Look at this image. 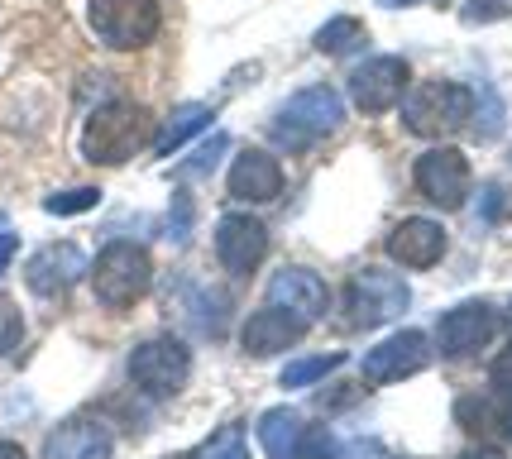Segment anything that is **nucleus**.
<instances>
[{
    "label": "nucleus",
    "mask_w": 512,
    "mask_h": 459,
    "mask_svg": "<svg viewBox=\"0 0 512 459\" xmlns=\"http://www.w3.org/2000/svg\"><path fill=\"white\" fill-rule=\"evenodd\" d=\"M268 306H278L283 316H292L297 326L307 330L326 316L331 292H326V283L316 278L312 268H278L273 283H268Z\"/></svg>",
    "instance_id": "12"
},
{
    "label": "nucleus",
    "mask_w": 512,
    "mask_h": 459,
    "mask_svg": "<svg viewBox=\"0 0 512 459\" xmlns=\"http://www.w3.org/2000/svg\"><path fill=\"white\" fill-rule=\"evenodd\" d=\"M283 192V163L264 149H240V158L230 163V197L235 201H278Z\"/></svg>",
    "instance_id": "16"
},
{
    "label": "nucleus",
    "mask_w": 512,
    "mask_h": 459,
    "mask_svg": "<svg viewBox=\"0 0 512 459\" xmlns=\"http://www.w3.org/2000/svg\"><path fill=\"white\" fill-rule=\"evenodd\" d=\"M187 225H192V201L178 197V201H173V230H168V235L182 244V240H187Z\"/></svg>",
    "instance_id": "30"
},
{
    "label": "nucleus",
    "mask_w": 512,
    "mask_h": 459,
    "mask_svg": "<svg viewBox=\"0 0 512 459\" xmlns=\"http://www.w3.org/2000/svg\"><path fill=\"white\" fill-rule=\"evenodd\" d=\"M489 378H493V393L498 397H508L512 402V345L498 359H493V369H489Z\"/></svg>",
    "instance_id": "29"
},
{
    "label": "nucleus",
    "mask_w": 512,
    "mask_h": 459,
    "mask_svg": "<svg viewBox=\"0 0 512 459\" xmlns=\"http://www.w3.org/2000/svg\"><path fill=\"white\" fill-rule=\"evenodd\" d=\"M407 77H412L407 58H393V53L369 58V63H359L355 72H350V101H355V110H364V115H383V110H393V101H402Z\"/></svg>",
    "instance_id": "9"
},
{
    "label": "nucleus",
    "mask_w": 512,
    "mask_h": 459,
    "mask_svg": "<svg viewBox=\"0 0 512 459\" xmlns=\"http://www.w3.org/2000/svg\"><path fill=\"white\" fill-rule=\"evenodd\" d=\"M91 34L115 53H134V48H149L163 29V10L158 0H91L87 5Z\"/></svg>",
    "instance_id": "5"
},
{
    "label": "nucleus",
    "mask_w": 512,
    "mask_h": 459,
    "mask_svg": "<svg viewBox=\"0 0 512 459\" xmlns=\"http://www.w3.org/2000/svg\"><path fill=\"white\" fill-rule=\"evenodd\" d=\"M268 254V225L254 216H221L216 225V259L235 273V278H249Z\"/></svg>",
    "instance_id": "14"
},
{
    "label": "nucleus",
    "mask_w": 512,
    "mask_h": 459,
    "mask_svg": "<svg viewBox=\"0 0 512 459\" xmlns=\"http://www.w3.org/2000/svg\"><path fill=\"white\" fill-rule=\"evenodd\" d=\"M441 254H446V225L441 220L412 216L388 235V259L402 263V268H431V263H441Z\"/></svg>",
    "instance_id": "17"
},
{
    "label": "nucleus",
    "mask_w": 512,
    "mask_h": 459,
    "mask_svg": "<svg viewBox=\"0 0 512 459\" xmlns=\"http://www.w3.org/2000/svg\"><path fill=\"white\" fill-rule=\"evenodd\" d=\"M225 149H230V139H225V134H211V139H206V144L197 149V158H187L178 173H182V177H197V173L206 177L211 168H216V163H221V153H225Z\"/></svg>",
    "instance_id": "26"
},
{
    "label": "nucleus",
    "mask_w": 512,
    "mask_h": 459,
    "mask_svg": "<svg viewBox=\"0 0 512 459\" xmlns=\"http://www.w3.org/2000/svg\"><path fill=\"white\" fill-rule=\"evenodd\" d=\"M192 373V354L173 335H154L144 345H134L130 354V383L149 397H173Z\"/></svg>",
    "instance_id": "7"
},
{
    "label": "nucleus",
    "mask_w": 512,
    "mask_h": 459,
    "mask_svg": "<svg viewBox=\"0 0 512 459\" xmlns=\"http://www.w3.org/2000/svg\"><path fill=\"white\" fill-rule=\"evenodd\" d=\"M0 459H24V450L15 440H0Z\"/></svg>",
    "instance_id": "34"
},
{
    "label": "nucleus",
    "mask_w": 512,
    "mask_h": 459,
    "mask_svg": "<svg viewBox=\"0 0 512 459\" xmlns=\"http://www.w3.org/2000/svg\"><path fill=\"white\" fill-rule=\"evenodd\" d=\"M512 15V0H469L465 5V24H489Z\"/></svg>",
    "instance_id": "28"
},
{
    "label": "nucleus",
    "mask_w": 512,
    "mask_h": 459,
    "mask_svg": "<svg viewBox=\"0 0 512 459\" xmlns=\"http://www.w3.org/2000/svg\"><path fill=\"white\" fill-rule=\"evenodd\" d=\"M431 364V335L422 330H398V335H388L383 345L364 354V383H402V378H412V373H422Z\"/></svg>",
    "instance_id": "11"
},
{
    "label": "nucleus",
    "mask_w": 512,
    "mask_h": 459,
    "mask_svg": "<svg viewBox=\"0 0 512 459\" xmlns=\"http://www.w3.org/2000/svg\"><path fill=\"white\" fill-rule=\"evenodd\" d=\"M508 316H512V311H508Z\"/></svg>",
    "instance_id": "36"
},
{
    "label": "nucleus",
    "mask_w": 512,
    "mask_h": 459,
    "mask_svg": "<svg viewBox=\"0 0 512 459\" xmlns=\"http://www.w3.org/2000/svg\"><path fill=\"white\" fill-rule=\"evenodd\" d=\"M412 182L441 211H460L469 197V158L460 149H426L412 168Z\"/></svg>",
    "instance_id": "8"
},
{
    "label": "nucleus",
    "mask_w": 512,
    "mask_h": 459,
    "mask_svg": "<svg viewBox=\"0 0 512 459\" xmlns=\"http://www.w3.org/2000/svg\"><path fill=\"white\" fill-rule=\"evenodd\" d=\"M498 335V311L489 302H465V306H450L446 316L436 321V350L446 359H469L479 354Z\"/></svg>",
    "instance_id": "10"
},
{
    "label": "nucleus",
    "mask_w": 512,
    "mask_h": 459,
    "mask_svg": "<svg viewBox=\"0 0 512 459\" xmlns=\"http://www.w3.org/2000/svg\"><path fill=\"white\" fill-rule=\"evenodd\" d=\"M24 340V316L15 302H0V354H10Z\"/></svg>",
    "instance_id": "27"
},
{
    "label": "nucleus",
    "mask_w": 512,
    "mask_h": 459,
    "mask_svg": "<svg viewBox=\"0 0 512 459\" xmlns=\"http://www.w3.org/2000/svg\"><path fill=\"white\" fill-rule=\"evenodd\" d=\"M192 459H249L245 426H240V421H225L221 431H211V436H206V445H201Z\"/></svg>",
    "instance_id": "24"
},
{
    "label": "nucleus",
    "mask_w": 512,
    "mask_h": 459,
    "mask_svg": "<svg viewBox=\"0 0 512 459\" xmlns=\"http://www.w3.org/2000/svg\"><path fill=\"white\" fill-rule=\"evenodd\" d=\"M211 115H216V110L201 106V101H187V106H178L173 115H168V120H163V130L154 134V153H158V158L178 153L182 144L192 139V134H201L206 125H211Z\"/></svg>",
    "instance_id": "20"
},
{
    "label": "nucleus",
    "mask_w": 512,
    "mask_h": 459,
    "mask_svg": "<svg viewBox=\"0 0 512 459\" xmlns=\"http://www.w3.org/2000/svg\"><path fill=\"white\" fill-rule=\"evenodd\" d=\"M340 125H345V101L335 96V87L316 82V87H302L297 96H288L268 130L278 139V149L307 153L316 139H331Z\"/></svg>",
    "instance_id": "2"
},
{
    "label": "nucleus",
    "mask_w": 512,
    "mask_h": 459,
    "mask_svg": "<svg viewBox=\"0 0 512 459\" xmlns=\"http://www.w3.org/2000/svg\"><path fill=\"white\" fill-rule=\"evenodd\" d=\"M379 5H388V10H407V5H417V0H379Z\"/></svg>",
    "instance_id": "35"
},
{
    "label": "nucleus",
    "mask_w": 512,
    "mask_h": 459,
    "mask_svg": "<svg viewBox=\"0 0 512 459\" xmlns=\"http://www.w3.org/2000/svg\"><path fill=\"white\" fill-rule=\"evenodd\" d=\"M115 436L96 416H72L63 426H53L44 440V459H111Z\"/></svg>",
    "instance_id": "15"
},
{
    "label": "nucleus",
    "mask_w": 512,
    "mask_h": 459,
    "mask_svg": "<svg viewBox=\"0 0 512 459\" xmlns=\"http://www.w3.org/2000/svg\"><path fill=\"white\" fill-rule=\"evenodd\" d=\"M503 211V197H498V187H489V197H484V220H493Z\"/></svg>",
    "instance_id": "32"
},
{
    "label": "nucleus",
    "mask_w": 512,
    "mask_h": 459,
    "mask_svg": "<svg viewBox=\"0 0 512 459\" xmlns=\"http://www.w3.org/2000/svg\"><path fill=\"white\" fill-rule=\"evenodd\" d=\"M87 278V254L77 244H44L34 259L24 263V287L34 297H67L72 287Z\"/></svg>",
    "instance_id": "13"
},
{
    "label": "nucleus",
    "mask_w": 512,
    "mask_h": 459,
    "mask_svg": "<svg viewBox=\"0 0 512 459\" xmlns=\"http://www.w3.org/2000/svg\"><path fill=\"white\" fill-rule=\"evenodd\" d=\"M297 340H302V326H297L292 316H283L278 306H264V311H254V316L245 321V335H240V345H245L254 359L288 350V345H297Z\"/></svg>",
    "instance_id": "18"
},
{
    "label": "nucleus",
    "mask_w": 512,
    "mask_h": 459,
    "mask_svg": "<svg viewBox=\"0 0 512 459\" xmlns=\"http://www.w3.org/2000/svg\"><path fill=\"white\" fill-rule=\"evenodd\" d=\"M407 306H412V292H407V283L393 268H359L350 287H345V326L355 330L388 326Z\"/></svg>",
    "instance_id": "6"
},
{
    "label": "nucleus",
    "mask_w": 512,
    "mask_h": 459,
    "mask_svg": "<svg viewBox=\"0 0 512 459\" xmlns=\"http://www.w3.org/2000/svg\"><path fill=\"white\" fill-rule=\"evenodd\" d=\"M455 459H503V455L489 450V445H479V450H465V455H455Z\"/></svg>",
    "instance_id": "33"
},
{
    "label": "nucleus",
    "mask_w": 512,
    "mask_h": 459,
    "mask_svg": "<svg viewBox=\"0 0 512 459\" xmlns=\"http://www.w3.org/2000/svg\"><path fill=\"white\" fill-rule=\"evenodd\" d=\"M15 249H20V235H15V230H5V235H0V273L10 268V259H15Z\"/></svg>",
    "instance_id": "31"
},
{
    "label": "nucleus",
    "mask_w": 512,
    "mask_h": 459,
    "mask_svg": "<svg viewBox=\"0 0 512 459\" xmlns=\"http://www.w3.org/2000/svg\"><path fill=\"white\" fill-rule=\"evenodd\" d=\"M474 115V91L465 82H422L402 91V125L422 139H446Z\"/></svg>",
    "instance_id": "3"
},
{
    "label": "nucleus",
    "mask_w": 512,
    "mask_h": 459,
    "mask_svg": "<svg viewBox=\"0 0 512 459\" xmlns=\"http://www.w3.org/2000/svg\"><path fill=\"white\" fill-rule=\"evenodd\" d=\"M455 416H460V426H465L469 436H498V431H508V412L498 407V393L460 397V402H455Z\"/></svg>",
    "instance_id": "21"
},
{
    "label": "nucleus",
    "mask_w": 512,
    "mask_h": 459,
    "mask_svg": "<svg viewBox=\"0 0 512 459\" xmlns=\"http://www.w3.org/2000/svg\"><path fill=\"white\" fill-rule=\"evenodd\" d=\"M345 364V354L331 350V354H307V359H297V364H288L283 369V388H312V383H321L326 373H335Z\"/></svg>",
    "instance_id": "23"
},
{
    "label": "nucleus",
    "mask_w": 512,
    "mask_h": 459,
    "mask_svg": "<svg viewBox=\"0 0 512 459\" xmlns=\"http://www.w3.org/2000/svg\"><path fill=\"white\" fill-rule=\"evenodd\" d=\"M364 44H369V29H364L355 15H335V20H326L316 29V48H321L326 58H350V53H359Z\"/></svg>",
    "instance_id": "22"
},
{
    "label": "nucleus",
    "mask_w": 512,
    "mask_h": 459,
    "mask_svg": "<svg viewBox=\"0 0 512 459\" xmlns=\"http://www.w3.org/2000/svg\"><path fill=\"white\" fill-rule=\"evenodd\" d=\"M149 283H154V259L144 244L111 240L91 263V292L106 306H134L149 292Z\"/></svg>",
    "instance_id": "4"
},
{
    "label": "nucleus",
    "mask_w": 512,
    "mask_h": 459,
    "mask_svg": "<svg viewBox=\"0 0 512 459\" xmlns=\"http://www.w3.org/2000/svg\"><path fill=\"white\" fill-rule=\"evenodd\" d=\"M101 201V192L96 187H72V192H53V197L44 201L48 216H82V211H91Z\"/></svg>",
    "instance_id": "25"
},
{
    "label": "nucleus",
    "mask_w": 512,
    "mask_h": 459,
    "mask_svg": "<svg viewBox=\"0 0 512 459\" xmlns=\"http://www.w3.org/2000/svg\"><path fill=\"white\" fill-rule=\"evenodd\" d=\"M302 440H307V421L292 407H273V412L259 416V445H264L268 459H297Z\"/></svg>",
    "instance_id": "19"
},
{
    "label": "nucleus",
    "mask_w": 512,
    "mask_h": 459,
    "mask_svg": "<svg viewBox=\"0 0 512 459\" xmlns=\"http://www.w3.org/2000/svg\"><path fill=\"white\" fill-rule=\"evenodd\" d=\"M149 139H154L149 110L134 106V101H106V106L91 110L87 130H82V158L96 163V168H120Z\"/></svg>",
    "instance_id": "1"
}]
</instances>
